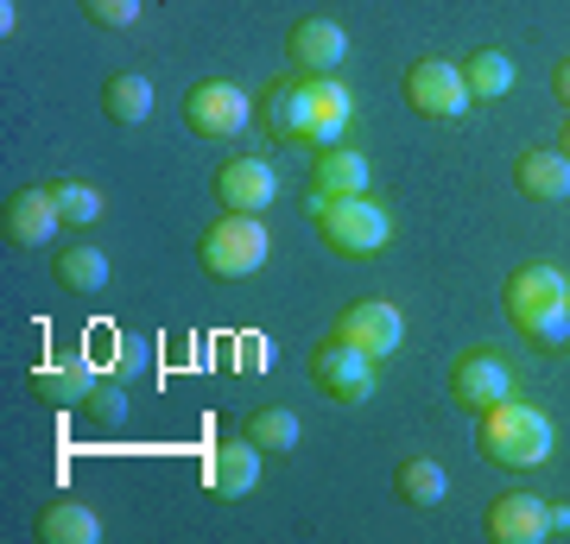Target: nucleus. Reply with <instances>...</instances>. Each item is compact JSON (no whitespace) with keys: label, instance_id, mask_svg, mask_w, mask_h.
I'll return each instance as SVG.
<instances>
[{"label":"nucleus","instance_id":"nucleus-1","mask_svg":"<svg viewBox=\"0 0 570 544\" xmlns=\"http://www.w3.org/2000/svg\"><path fill=\"white\" fill-rule=\"evenodd\" d=\"M348 115H355V96H348L336 77H285L266 89V140L292 146V152H324V146H343Z\"/></svg>","mask_w":570,"mask_h":544},{"label":"nucleus","instance_id":"nucleus-2","mask_svg":"<svg viewBox=\"0 0 570 544\" xmlns=\"http://www.w3.org/2000/svg\"><path fill=\"white\" fill-rule=\"evenodd\" d=\"M501 304H508L513 329H520L532 348H546V355L570 348V279L558 266H546V260L513 266L508 285H501Z\"/></svg>","mask_w":570,"mask_h":544},{"label":"nucleus","instance_id":"nucleus-3","mask_svg":"<svg viewBox=\"0 0 570 544\" xmlns=\"http://www.w3.org/2000/svg\"><path fill=\"white\" fill-rule=\"evenodd\" d=\"M551 444H558L551 418L539 405H527L520 393L489 405V412L475 418V449H482L494 468H539V463H551Z\"/></svg>","mask_w":570,"mask_h":544},{"label":"nucleus","instance_id":"nucleus-4","mask_svg":"<svg viewBox=\"0 0 570 544\" xmlns=\"http://www.w3.org/2000/svg\"><path fill=\"white\" fill-rule=\"evenodd\" d=\"M311 222H317V241H324L336 260H374V254L393 241V216L374 190L311 202Z\"/></svg>","mask_w":570,"mask_h":544},{"label":"nucleus","instance_id":"nucleus-5","mask_svg":"<svg viewBox=\"0 0 570 544\" xmlns=\"http://www.w3.org/2000/svg\"><path fill=\"white\" fill-rule=\"evenodd\" d=\"M273 254V235H266L261 216H242V209H223L216 222L204 228L197 241V260H204L209 279H254Z\"/></svg>","mask_w":570,"mask_h":544},{"label":"nucleus","instance_id":"nucleus-6","mask_svg":"<svg viewBox=\"0 0 570 544\" xmlns=\"http://www.w3.org/2000/svg\"><path fill=\"white\" fill-rule=\"evenodd\" d=\"M247 121H254V96H247L242 82H228V77L190 82V96H184V127H190L197 140H235V133H247Z\"/></svg>","mask_w":570,"mask_h":544},{"label":"nucleus","instance_id":"nucleus-7","mask_svg":"<svg viewBox=\"0 0 570 544\" xmlns=\"http://www.w3.org/2000/svg\"><path fill=\"white\" fill-rule=\"evenodd\" d=\"M311 380H317V393L336 399V405H367L374 386H381V362L362 355V348H348L343 336H330V343L311 348Z\"/></svg>","mask_w":570,"mask_h":544},{"label":"nucleus","instance_id":"nucleus-8","mask_svg":"<svg viewBox=\"0 0 570 544\" xmlns=\"http://www.w3.org/2000/svg\"><path fill=\"white\" fill-rule=\"evenodd\" d=\"M406 108L419 121H456L463 108H475V101H469V82H463V63L419 58L406 70Z\"/></svg>","mask_w":570,"mask_h":544},{"label":"nucleus","instance_id":"nucleus-9","mask_svg":"<svg viewBox=\"0 0 570 544\" xmlns=\"http://www.w3.org/2000/svg\"><path fill=\"white\" fill-rule=\"evenodd\" d=\"M450 399L463 405V412H489V405L513 399V367L494 355V348H463L456 362H450Z\"/></svg>","mask_w":570,"mask_h":544},{"label":"nucleus","instance_id":"nucleus-10","mask_svg":"<svg viewBox=\"0 0 570 544\" xmlns=\"http://www.w3.org/2000/svg\"><path fill=\"white\" fill-rule=\"evenodd\" d=\"M330 336H343L348 348H362L374 362H387V355H400V343H406V317H400L387 298H355V304H343V317H336Z\"/></svg>","mask_w":570,"mask_h":544},{"label":"nucleus","instance_id":"nucleus-11","mask_svg":"<svg viewBox=\"0 0 570 544\" xmlns=\"http://www.w3.org/2000/svg\"><path fill=\"white\" fill-rule=\"evenodd\" d=\"M279 197V171L254 152H235L228 165H216V202L223 209H242V216H266Z\"/></svg>","mask_w":570,"mask_h":544},{"label":"nucleus","instance_id":"nucleus-12","mask_svg":"<svg viewBox=\"0 0 570 544\" xmlns=\"http://www.w3.org/2000/svg\"><path fill=\"white\" fill-rule=\"evenodd\" d=\"M285 51H292V63H298L305 77H336L343 58H348V32L330 20V13H305V20L292 26Z\"/></svg>","mask_w":570,"mask_h":544},{"label":"nucleus","instance_id":"nucleus-13","mask_svg":"<svg viewBox=\"0 0 570 544\" xmlns=\"http://www.w3.org/2000/svg\"><path fill=\"white\" fill-rule=\"evenodd\" d=\"M58 202H51V184L45 190H13V197L0 202V235H7V247H51V235H58Z\"/></svg>","mask_w":570,"mask_h":544},{"label":"nucleus","instance_id":"nucleus-14","mask_svg":"<svg viewBox=\"0 0 570 544\" xmlns=\"http://www.w3.org/2000/svg\"><path fill=\"white\" fill-rule=\"evenodd\" d=\"M39 538L45 544H102V513L89 506V494L63 487L39 506Z\"/></svg>","mask_w":570,"mask_h":544},{"label":"nucleus","instance_id":"nucleus-15","mask_svg":"<svg viewBox=\"0 0 570 544\" xmlns=\"http://www.w3.org/2000/svg\"><path fill=\"white\" fill-rule=\"evenodd\" d=\"M96 386H102V374H96L89 355H63V362L32 367V393H39L45 405H63V412L89 405V399H96Z\"/></svg>","mask_w":570,"mask_h":544},{"label":"nucleus","instance_id":"nucleus-16","mask_svg":"<svg viewBox=\"0 0 570 544\" xmlns=\"http://www.w3.org/2000/svg\"><path fill=\"white\" fill-rule=\"evenodd\" d=\"M489 538L494 544H539V538H551L546 501H539V494H527V487H513V494L489 501Z\"/></svg>","mask_w":570,"mask_h":544},{"label":"nucleus","instance_id":"nucleus-17","mask_svg":"<svg viewBox=\"0 0 570 544\" xmlns=\"http://www.w3.org/2000/svg\"><path fill=\"white\" fill-rule=\"evenodd\" d=\"M513 190L532 202H564L570 197V159L558 146H527L513 159Z\"/></svg>","mask_w":570,"mask_h":544},{"label":"nucleus","instance_id":"nucleus-18","mask_svg":"<svg viewBox=\"0 0 570 544\" xmlns=\"http://www.w3.org/2000/svg\"><path fill=\"white\" fill-rule=\"evenodd\" d=\"M355 190H367V152H355V146H324V152H311V202L355 197Z\"/></svg>","mask_w":570,"mask_h":544},{"label":"nucleus","instance_id":"nucleus-19","mask_svg":"<svg viewBox=\"0 0 570 544\" xmlns=\"http://www.w3.org/2000/svg\"><path fill=\"white\" fill-rule=\"evenodd\" d=\"M204 482L216 501H247L254 494V482H261V449L247 444H216L209 449V463H204Z\"/></svg>","mask_w":570,"mask_h":544},{"label":"nucleus","instance_id":"nucleus-20","mask_svg":"<svg viewBox=\"0 0 570 544\" xmlns=\"http://www.w3.org/2000/svg\"><path fill=\"white\" fill-rule=\"evenodd\" d=\"M393 487H400V501L419 506V513H431V506H444L450 494V475L438 456H406V463L393 468Z\"/></svg>","mask_w":570,"mask_h":544},{"label":"nucleus","instance_id":"nucleus-21","mask_svg":"<svg viewBox=\"0 0 570 544\" xmlns=\"http://www.w3.org/2000/svg\"><path fill=\"white\" fill-rule=\"evenodd\" d=\"M51 279L63 285V291H102L108 285V254L102 247H89V241H70L63 254H51Z\"/></svg>","mask_w":570,"mask_h":544},{"label":"nucleus","instance_id":"nucleus-22","mask_svg":"<svg viewBox=\"0 0 570 544\" xmlns=\"http://www.w3.org/2000/svg\"><path fill=\"white\" fill-rule=\"evenodd\" d=\"M102 115L115 127H140L146 115H153V82H146L140 70H115V77L102 82Z\"/></svg>","mask_w":570,"mask_h":544},{"label":"nucleus","instance_id":"nucleus-23","mask_svg":"<svg viewBox=\"0 0 570 544\" xmlns=\"http://www.w3.org/2000/svg\"><path fill=\"white\" fill-rule=\"evenodd\" d=\"M463 82H469V101H475V108H482V101H501L513 89V58L494 51V44H482V51L463 58Z\"/></svg>","mask_w":570,"mask_h":544},{"label":"nucleus","instance_id":"nucleus-24","mask_svg":"<svg viewBox=\"0 0 570 544\" xmlns=\"http://www.w3.org/2000/svg\"><path fill=\"white\" fill-rule=\"evenodd\" d=\"M242 437L261 449V456H292V449H298V418H292L285 405H254L247 424H242Z\"/></svg>","mask_w":570,"mask_h":544},{"label":"nucleus","instance_id":"nucleus-25","mask_svg":"<svg viewBox=\"0 0 570 544\" xmlns=\"http://www.w3.org/2000/svg\"><path fill=\"white\" fill-rule=\"evenodd\" d=\"M51 202H58V216L70 228L102 222V190H96V184H82V178H58V184H51Z\"/></svg>","mask_w":570,"mask_h":544},{"label":"nucleus","instance_id":"nucleus-26","mask_svg":"<svg viewBox=\"0 0 570 544\" xmlns=\"http://www.w3.org/2000/svg\"><path fill=\"white\" fill-rule=\"evenodd\" d=\"M77 7H82V20H89V26H102V32H127V26L140 20L146 0H77Z\"/></svg>","mask_w":570,"mask_h":544},{"label":"nucleus","instance_id":"nucleus-27","mask_svg":"<svg viewBox=\"0 0 570 544\" xmlns=\"http://www.w3.org/2000/svg\"><path fill=\"white\" fill-rule=\"evenodd\" d=\"M115 374H121V380H134V374H146V343H134V336H127V343H121V355L108 362V380H115Z\"/></svg>","mask_w":570,"mask_h":544},{"label":"nucleus","instance_id":"nucleus-28","mask_svg":"<svg viewBox=\"0 0 570 544\" xmlns=\"http://www.w3.org/2000/svg\"><path fill=\"white\" fill-rule=\"evenodd\" d=\"M89 405H96V418H115V424H121V412H127V399H121V386H115V380L96 386V399H89Z\"/></svg>","mask_w":570,"mask_h":544},{"label":"nucleus","instance_id":"nucleus-29","mask_svg":"<svg viewBox=\"0 0 570 544\" xmlns=\"http://www.w3.org/2000/svg\"><path fill=\"white\" fill-rule=\"evenodd\" d=\"M551 96L564 101V115H570V58H558V63H551Z\"/></svg>","mask_w":570,"mask_h":544},{"label":"nucleus","instance_id":"nucleus-30","mask_svg":"<svg viewBox=\"0 0 570 544\" xmlns=\"http://www.w3.org/2000/svg\"><path fill=\"white\" fill-rule=\"evenodd\" d=\"M546 520H551V538L570 532V501H546Z\"/></svg>","mask_w":570,"mask_h":544},{"label":"nucleus","instance_id":"nucleus-31","mask_svg":"<svg viewBox=\"0 0 570 544\" xmlns=\"http://www.w3.org/2000/svg\"><path fill=\"white\" fill-rule=\"evenodd\" d=\"M558 152L570 159V115H564V133H558Z\"/></svg>","mask_w":570,"mask_h":544}]
</instances>
